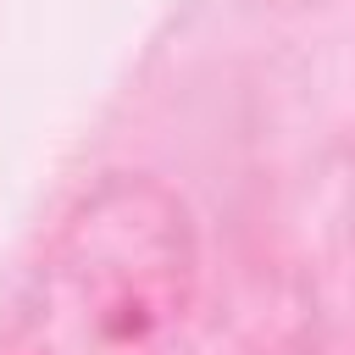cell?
<instances>
[{"label":"cell","mask_w":355,"mask_h":355,"mask_svg":"<svg viewBox=\"0 0 355 355\" xmlns=\"http://www.w3.org/2000/svg\"><path fill=\"white\" fill-rule=\"evenodd\" d=\"M200 288L189 200L150 172L83 189L0 316V355H172Z\"/></svg>","instance_id":"obj_1"}]
</instances>
